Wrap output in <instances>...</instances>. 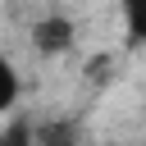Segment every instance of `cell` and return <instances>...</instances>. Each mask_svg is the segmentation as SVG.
<instances>
[{
  "instance_id": "1",
  "label": "cell",
  "mask_w": 146,
  "mask_h": 146,
  "mask_svg": "<svg viewBox=\"0 0 146 146\" xmlns=\"http://www.w3.org/2000/svg\"><path fill=\"white\" fill-rule=\"evenodd\" d=\"M73 36H78V23H73L68 14H41V18L32 23V50L46 55V59L73 50Z\"/></svg>"
},
{
  "instance_id": "4",
  "label": "cell",
  "mask_w": 146,
  "mask_h": 146,
  "mask_svg": "<svg viewBox=\"0 0 146 146\" xmlns=\"http://www.w3.org/2000/svg\"><path fill=\"white\" fill-rule=\"evenodd\" d=\"M18 96H23V78H18V68H14V59L0 50V114L14 110Z\"/></svg>"
},
{
  "instance_id": "3",
  "label": "cell",
  "mask_w": 146,
  "mask_h": 146,
  "mask_svg": "<svg viewBox=\"0 0 146 146\" xmlns=\"http://www.w3.org/2000/svg\"><path fill=\"white\" fill-rule=\"evenodd\" d=\"M123 9V46L146 50V0H119Z\"/></svg>"
},
{
  "instance_id": "5",
  "label": "cell",
  "mask_w": 146,
  "mask_h": 146,
  "mask_svg": "<svg viewBox=\"0 0 146 146\" xmlns=\"http://www.w3.org/2000/svg\"><path fill=\"white\" fill-rule=\"evenodd\" d=\"M0 146H36V123L27 114H14L5 128H0Z\"/></svg>"
},
{
  "instance_id": "2",
  "label": "cell",
  "mask_w": 146,
  "mask_h": 146,
  "mask_svg": "<svg viewBox=\"0 0 146 146\" xmlns=\"http://www.w3.org/2000/svg\"><path fill=\"white\" fill-rule=\"evenodd\" d=\"M36 146H87V123L73 114L36 119Z\"/></svg>"
}]
</instances>
